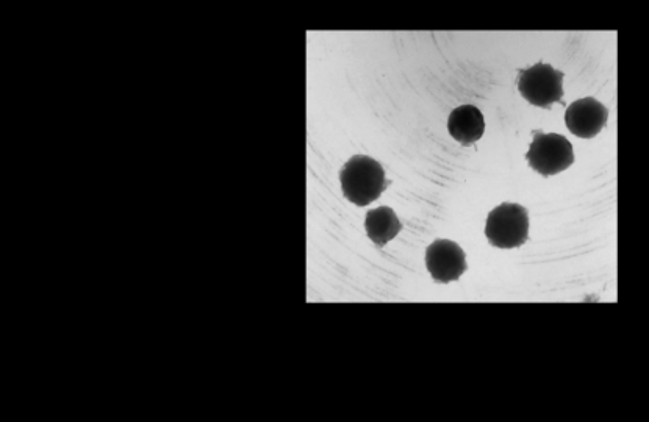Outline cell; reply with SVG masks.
<instances>
[{
    "mask_svg": "<svg viewBox=\"0 0 649 422\" xmlns=\"http://www.w3.org/2000/svg\"><path fill=\"white\" fill-rule=\"evenodd\" d=\"M340 182L346 199L357 207L377 201L390 185L381 163L366 155H354L346 161L340 172Z\"/></svg>",
    "mask_w": 649,
    "mask_h": 422,
    "instance_id": "cell-1",
    "label": "cell"
},
{
    "mask_svg": "<svg viewBox=\"0 0 649 422\" xmlns=\"http://www.w3.org/2000/svg\"><path fill=\"white\" fill-rule=\"evenodd\" d=\"M485 237L499 249H515L529 240V213L523 205L501 204L490 211Z\"/></svg>",
    "mask_w": 649,
    "mask_h": 422,
    "instance_id": "cell-2",
    "label": "cell"
},
{
    "mask_svg": "<svg viewBox=\"0 0 649 422\" xmlns=\"http://www.w3.org/2000/svg\"><path fill=\"white\" fill-rule=\"evenodd\" d=\"M529 152L526 154L529 166L543 177L556 176L574 163L573 146L559 133H543L534 130Z\"/></svg>",
    "mask_w": 649,
    "mask_h": 422,
    "instance_id": "cell-3",
    "label": "cell"
},
{
    "mask_svg": "<svg viewBox=\"0 0 649 422\" xmlns=\"http://www.w3.org/2000/svg\"><path fill=\"white\" fill-rule=\"evenodd\" d=\"M517 85L521 96L535 107L549 108L563 104V72L546 63H537L529 69H520Z\"/></svg>",
    "mask_w": 649,
    "mask_h": 422,
    "instance_id": "cell-4",
    "label": "cell"
},
{
    "mask_svg": "<svg viewBox=\"0 0 649 422\" xmlns=\"http://www.w3.org/2000/svg\"><path fill=\"white\" fill-rule=\"evenodd\" d=\"M427 271L437 283H451L467 272V255L451 240H437L427 247Z\"/></svg>",
    "mask_w": 649,
    "mask_h": 422,
    "instance_id": "cell-5",
    "label": "cell"
},
{
    "mask_svg": "<svg viewBox=\"0 0 649 422\" xmlns=\"http://www.w3.org/2000/svg\"><path fill=\"white\" fill-rule=\"evenodd\" d=\"M609 110L593 97L573 102L565 113V124L573 135L590 140L603 132L607 126Z\"/></svg>",
    "mask_w": 649,
    "mask_h": 422,
    "instance_id": "cell-6",
    "label": "cell"
},
{
    "mask_svg": "<svg viewBox=\"0 0 649 422\" xmlns=\"http://www.w3.org/2000/svg\"><path fill=\"white\" fill-rule=\"evenodd\" d=\"M448 130L452 138L462 146H471L484 135V115L474 105H462L449 115Z\"/></svg>",
    "mask_w": 649,
    "mask_h": 422,
    "instance_id": "cell-7",
    "label": "cell"
},
{
    "mask_svg": "<svg viewBox=\"0 0 649 422\" xmlns=\"http://www.w3.org/2000/svg\"><path fill=\"white\" fill-rule=\"evenodd\" d=\"M401 229V221L390 207H379L366 213V235L377 247H385L388 241L395 240Z\"/></svg>",
    "mask_w": 649,
    "mask_h": 422,
    "instance_id": "cell-8",
    "label": "cell"
}]
</instances>
